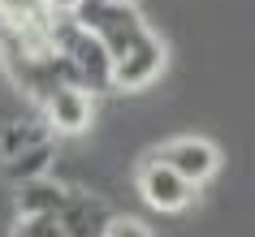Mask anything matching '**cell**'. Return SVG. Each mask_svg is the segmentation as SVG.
Here are the masks:
<instances>
[{
	"mask_svg": "<svg viewBox=\"0 0 255 237\" xmlns=\"http://www.w3.org/2000/svg\"><path fill=\"white\" fill-rule=\"evenodd\" d=\"M0 69L35 104H43L52 91L69 86L65 74H61V61L52 52V43H48V26H13V22H0Z\"/></svg>",
	"mask_w": 255,
	"mask_h": 237,
	"instance_id": "cell-1",
	"label": "cell"
},
{
	"mask_svg": "<svg viewBox=\"0 0 255 237\" xmlns=\"http://www.w3.org/2000/svg\"><path fill=\"white\" fill-rule=\"evenodd\" d=\"M48 43H52V52H56V61H61V74H65L69 86H82V91L95 95V99L113 86L108 48L95 39L82 22H74L65 9H56L52 22H48Z\"/></svg>",
	"mask_w": 255,
	"mask_h": 237,
	"instance_id": "cell-2",
	"label": "cell"
},
{
	"mask_svg": "<svg viewBox=\"0 0 255 237\" xmlns=\"http://www.w3.org/2000/svg\"><path fill=\"white\" fill-rule=\"evenodd\" d=\"M138 198L147 203L151 211H160V216H182V211L199 198V185H190L186 177H177L169 164H160L156 156H147L138 164Z\"/></svg>",
	"mask_w": 255,
	"mask_h": 237,
	"instance_id": "cell-3",
	"label": "cell"
},
{
	"mask_svg": "<svg viewBox=\"0 0 255 237\" xmlns=\"http://www.w3.org/2000/svg\"><path fill=\"white\" fill-rule=\"evenodd\" d=\"M151 156L160 164H169L177 177H186L190 185H199V190L221 172V147L212 138H199V134H177V138L160 143Z\"/></svg>",
	"mask_w": 255,
	"mask_h": 237,
	"instance_id": "cell-4",
	"label": "cell"
},
{
	"mask_svg": "<svg viewBox=\"0 0 255 237\" xmlns=\"http://www.w3.org/2000/svg\"><path fill=\"white\" fill-rule=\"evenodd\" d=\"M164 65H169V48H164V39L156 35V30H143L130 48H121V52L113 56V86H121V91H138V86H147V82L160 78Z\"/></svg>",
	"mask_w": 255,
	"mask_h": 237,
	"instance_id": "cell-5",
	"label": "cell"
},
{
	"mask_svg": "<svg viewBox=\"0 0 255 237\" xmlns=\"http://www.w3.org/2000/svg\"><path fill=\"white\" fill-rule=\"evenodd\" d=\"M113 216H117V211L108 207L100 194L74 185V194L65 198V207L56 211V224H61L65 237H104L108 224H113Z\"/></svg>",
	"mask_w": 255,
	"mask_h": 237,
	"instance_id": "cell-6",
	"label": "cell"
},
{
	"mask_svg": "<svg viewBox=\"0 0 255 237\" xmlns=\"http://www.w3.org/2000/svg\"><path fill=\"white\" fill-rule=\"evenodd\" d=\"M39 112L52 134H82L95 121V95H87L82 86H61L39 104Z\"/></svg>",
	"mask_w": 255,
	"mask_h": 237,
	"instance_id": "cell-7",
	"label": "cell"
},
{
	"mask_svg": "<svg viewBox=\"0 0 255 237\" xmlns=\"http://www.w3.org/2000/svg\"><path fill=\"white\" fill-rule=\"evenodd\" d=\"M56 134L43 125V117H17V121H4L0 125V164H9V159L26 156L35 147L52 143Z\"/></svg>",
	"mask_w": 255,
	"mask_h": 237,
	"instance_id": "cell-8",
	"label": "cell"
},
{
	"mask_svg": "<svg viewBox=\"0 0 255 237\" xmlns=\"http://www.w3.org/2000/svg\"><path fill=\"white\" fill-rule=\"evenodd\" d=\"M52 164H56V138L43 143V147H35V151H26V156L9 159V164H0V172H4V181L13 185V190H22V185H30V181L52 177Z\"/></svg>",
	"mask_w": 255,
	"mask_h": 237,
	"instance_id": "cell-9",
	"label": "cell"
},
{
	"mask_svg": "<svg viewBox=\"0 0 255 237\" xmlns=\"http://www.w3.org/2000/svg\"><path fill=\"white\" fill-rule=\"evenodd\" d=\"M61 0H0V22L13 26H48Z\"/></svg>",
	"mask_w": 255,
	"mask_h": 237,
	"instance_id": "cell-10",
	"label": "cell"
},
{
	"mask_svg": "<svg viewBox=\"0 0 255 237\" xmlns=\"http://www.w3.org/2000/svg\"><path fill=\"white\" fill-rule=\"evenodd\" d=\"M9 237H65L52 216H17Z\"/></svg>",
	"mask_w": 255,
	"mask_h": 237,
	"instance_id": "cell-11",
	"label": "cell"
},
{
	"mask_svg": "<svg viewBox=\"0 0 255 237\" xmlns=\"http://www.w3.org/2000/svg\"><path fill=\"white\" fill-rule=\"evenodd\" d=\"M117 4H134V0H117Z\"/></svg>",
	"mask_w": 255,
	"mask_h": 237,
	"instance_id": "cell-12",
	"label": "cell"
}]
</instances>
